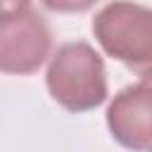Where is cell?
Here are the masks:
<instances>
[{"label": "cell", "instance_id": "1", "mask_svg": "<svg viewBox=\"0 0 152 152\" xmlns=\"http://www.w3.org/2000/svg\"><path fill=\"white\" fill-rule=\"evenodd\" d=\"M45 86L50 97L66 112H90L107 100L104 59L86 40L64 43L48 62Z\"/></svg>", "mask_w": 152, "mask_h": 152}, {"label": "cell", "instance_id": "2", "mask_svg": "<svg viewBox=\"0 0 152 152\" xmlns=\"http://www.w3.org/2000/svg\"><path fill=\"white\" fill-rule=\"evenodd\" d=\"M100 48L142 81H152V7L112 0L93 19Z\"/></svg>", "mask_w": 152, "mask_h": 152}, {"label": "cell", "instance_id": "3", "mask_svg": "<svg viewBox=\"0 0 152 152\" xmlns=\"http://www.w3.org/2000/svg\"><path fill=\"white\" fill-rule=\"evenodd\" d=\"M52 33L43 14L26 7L0 17V71L26 76L50 57Z\"/></svg>", "mask_w": 152, "mask_h": 152}, {"label": "cell", "instance_id": "4", "mask_svg": "<svg viewBox=\"0 0 152 152\" xmlns=\"http://www.w3.org/2000/svg\"><path fill=\"white\" fill-rule=\"evenodd\" d=\"M107 128L112 138L133 152L152 147V83H131L107 104Z\"/></svg>", "mask_w": 152, "mask_h": 152}, {"label": "cell", "instance_id": "5", "mask_svg": "<svg viewBox=\"0 0 152 152\" xmlns=\"http://www.w3.org/2000/svg\"><path fill=\"white\" fill-rule=\"evenodd\" d=\"M97 0H43V5L52 12H62V14H74V12H86L95 5Z\"/></svg>", "mask_w": 152, "mask_h": 152}, {"label": "cell", "instance_id": "6", "mask_svg": "<svg viewBox=\"0 0 152 152\" xmlns=\"http://www.w3.org/2000/svg\"><path fill=\"white\" fill-rule=\"evenodd\" d=\"M28 5H31V0H0V17L19 12V10H26Z\"/></svg>", "mask_w": 152, "mask_h": 152}, {"label": "cell", "instance_id": "7", "mask_svg": "<svg viewBox=\"0 0 152 152\" xmlns=\"http://www.w3.org/2000/svg\"><path fill=\"white\" fill-rule=\"evenodd\" d=\"M147 152H152V147H150V150H147Z\"/></svg>", "mask_w": 152, "mask_h": 152}]
</instances>
